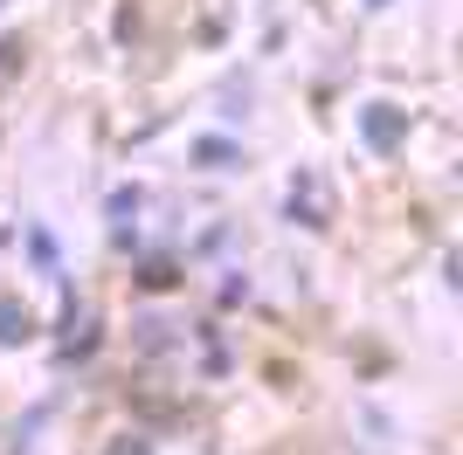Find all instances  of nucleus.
Returning <instances> with one entry per match:
<instances>
[{
    "mask_svg": "<svg viewBox=\"0 0 463 455\" xmlns=\"http://www.w3.org/2000/svg\"><path fill=\"white\" fill-rule=\"evenodd\" d=\"M290 214H305V228H326V187H318L311 172L290 180Z\"/></svg>",
    "mask_w": 463,
    "mask_h": 455,
    "instance_id": "1",
    "label": "nucleus"
},
{
    "mask_svg": "<svg viewBox=\"0 0 463 455\" xmlns=\"http://www.w3.org/2000/svg\"><path fill=\"white\" fill-rule=\"evenodd\" d=\"M367 138H373V145H394V138H402V117L387 111V104H373V111H367Z\"/></svg>",
    "mask_w": 463,
    "mask_h": 455,
    "instance_id": "2",
    "label": "nucleus"
},
{
    "mask_svg": "<svg viewBox=\"0 0 463 455\" xmlns=\"http://www.w3.org/2000/svg\"><path fill=\"white\" fill-rule=\"evenodd\" d=\"M21 62H28V42H21V35H7V42H0V90H7V83L21 76Z\"/></svg>",
    "mask_w": 463,
    "mask_h": 455,
    "instance_id": "3",
    "label": "nucleus"
},
{
    "mask_svg": "<svg viewBox=\"0 0 463 455\" xmlns=\"http://www.w3.org/2000/svg\"><path fill=\"white\" fill-rule=\"evenodd\" d=\"M194 159H201V166H235V145H229V138H201Z\"/></svg>",
    "mask_w": 463,
    "mask_h": 455,
    "instance_id": "4",
    "label": "nucleus"
},
{
    "mask_svg": "<svg viewBox=\"0 0 463 455\" xmlns=\"http://www.w3.org/2000/svg\"><path fill=\"white\" fill-rule=\"evenodd\" d=\"M21 331H28V318H14V311H0V339L14 345V339H21Z\"/></svg>",
    "mask_w": 463,
    "mask_h": 455,
    "instance_id": "5",
    "label": "nucleus"
},
{
    "mask_svg": "<svg viewBox=\"0 0 463 455\" xmlns=\"http://www.w3.org/2000/svg\"><path fill=\"white\" fill-rule=\"evenodd\" d=\"M111 455H153V449H146V441H118Z\"/></svg>",
    "mask_w": 463,
    "mask_h": 455,
    "instance_id": "6",
    "label": "nucleus"
}]
</instances>
